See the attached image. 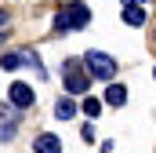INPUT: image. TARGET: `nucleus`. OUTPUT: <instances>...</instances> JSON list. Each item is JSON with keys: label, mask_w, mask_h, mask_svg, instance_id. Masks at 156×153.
Masks as SVG:
<instances>
[{"label": "nucleus", "mask_w": 156, "mask_h": 153, "mask_svg": "<svg viewBox=\"0 0 156 153\" xmlns=\"http://www.w3.org/2000/svg\"><path fill=\"white\" fill-rule=\"evenodd\" d=\"M62 80H66L69 95H83L87 84H91V76H87V69H83L80 58H66V66H62Z\"/></svg>", "instance_id": "obj_2"}, {"label": "nucleus", "mask_w": 156, "mask_h": 153, "mask_svg": "<svg viewBox=\"0 0 156 153\" xmlns=\"http://www.w3.org/2000/svg\"><path fill=\"white\" fill-rule=\"evenodd\" d=\"M33 99H37V95H33V88H29V84H22V80H15V84H11V91H7V102H11V106H18V110H29V106H33Z\"/></svg>", "instance_id": "obj_5"}, {"label": "nucleus", "mask_w": 156, "mask_h": 153, "mask_svg": "<svg viewBox=\"0 0 156 153\" xmlns=\"http://www.w3.org/2000/svg\"><path fill=\"white\" fill-rule=\"evenodd\" d=\"M123 7H142V0H123Z\"/></svg>", "instance_id": "obj_13"}, {"label": "nucleus", "mask_w": 156, "mask_h": 153, "mask_svg": "<svg viewBox=\"0 0 156 153\" xmlns=\"http://www.w3.org/2000/svg\"><path fill=\"white\" fill-rule=\"evenodd\" d=\"M83 69H87V76L113 80V76H116V58L105 55V51H87V55H83Z\"/></svg>", "instance_id": "obj_1"}, {"label": "nucleus", "mask_w": 156, "mask_h": 153, "mask_svg": "<svg viewBox=\"0 0 156 153\" xmlns=\"http://www.w3.org/2000/svg\"><path fill=\"white\" fill-rule=\"evenodd\" d=\"M22 66L44 73V69H40V58L33 51H4V55H0V69H22Z\"/></svg>", "instance_id": "obj_4"}, {"label": "nucleus", "mask_w": 156, "mask_h": 153, "mask_svg": "<svg viewBox=\"0 0 156 153\" xmlns=\"http://www.w3.org/2000/svg\"><path fill=\"white\" fill-rule=\"evenodd\" d=\"M0 26H7V11L4 7H0Z\"/></svg>", "instance_id": "obj_14"}, {"label": "nucleus", "mask_w": 156, "mask_h": 153, "mask_svg": "<svg viewBox=\"0 0 156 153\" xmlns=\"http://www.w3.org/2000/svg\"><path fill=\"white\" fill-rule=\"evenodd\" d=\"M55 117H58V120H73V117H76V102H73V99H58V102H55Z\"/></svg>", "instance_id": "obj_7"}, {"label": "nucleus", "mask_w": 156, "mask_h": 153, "mask_svg": "<svg viewBox=\"0 0 156 153\" xmlns=\"http://www.w3.org/2000/svg\"><path fill=\"white\" fill-rule=\"evenodd\" d=\"M80 135H83V142H94V128H91V124H83V131H80Z\"/></svg>", "instance_id": "obj_12"}, {"label": "nucleus", "mask_w": 156, "mask_h": 153, "mask_svg": "<svg viewBox=\"0 0 156 153\" xmlns=\"http://www.w3.org/2000/svg\"><path fill=\"white\" fill-rule=\"evenodd\" d=\"M105 102H109V106H123V102H127V88H123V84H109Z\"/></svg>", "instance_id": "obj_8"}, {"label": "nucleus", "mask_w": 156, "mask_h": 153, "mask_svg": "<svg viewBox=\"0 0 156 153\" xmlns=\"http://www.w3.org/2000/svg\"><path fill=\"white\" fill-rule=\"evenodd\" d=\"M7 139H15V124H0V142H7Z\"/></svg>", "instance_id": "obj_11"}, {"label": "nucleus", "mask_w": 156, "mask_h": 153, "mask_svg": "<svg viewBox=\"0 0 156 153\" xmlns=\"http://www.w3.org/2000/svg\"><path fill=\"white\" fill-rule=\"evenodd\" d=\"M80 110H83V113L94 120V117L102 113V99H83V102H80Z\"/></svg>", "instance_id": "obj_10"}, {"label": "nucleus", "mask_w": 156, "mask_h": 153, "mask_svg": "<svg viewBox=\"0 0 156 153\" xmlns=\"http://www.w3.org/2000/svg\"><path fill=\"white\" fill-rule=\"evenodd\" d=\"M123 22L127 26H145V7H123Z\"/></svg>", "instance_id": "obj_9"}, {"label": "nucleus", "mask_w": 156, "mask_h": 153, "mask_svg": "<svg viewBox=\"0 0 156 153\" xmlns=\"http://www.w3.org/2000/svg\"><path fill=\"white\" fill-rule=\"evenodd\" d=\"M33 153H62V139L51 135V131H44V135L33 139Z\"/></svg>", "instance_id": "obj_6"}, {"label": "nucleus", "mask_w": 156, "mask_h": 153, "mask_svg": "<svg viewBox=\"0 0 156 153\" xmlns=\"http://www.w3.org/2000/svg\"><path fill=\"white\" fill-rule=\"evenodd\" d=\"M0 44H4V33H0Z\"/></svg>", "instance_id": "obj_15"}, {"label": "nucleus", "mask_w": 156, "mask_h": 153, "mask_svg": "<svg viewBox=\"0 0 156 153\" xmlns=\"http://www.w3.org/2000/svg\"><path fill=\"white\" fill-rule=\"evenodd\" d=\"M87 18H91V11H87L83 4H69L66 11H58V15H55V29H58V33L83 29V26H87Z\"/></svg>", "instance_id": "obj_3"}]
</instances>
